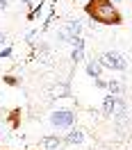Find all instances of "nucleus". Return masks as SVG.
Returning <instances> with one entry per match:
<instances>
[{"mask_svg":"<svg viewBox=\"0 0 132 150\" xmlns=\"http://www.w3.org/2000/svg\"><path fill=\"white\" fill-rule=\"evenodd\" d=\"M84 14L98 25H123V14L112 0H87Z\"/></svg>","mask_w":132,"mask_h":150,"instance_id":"f257e3e1","label":"nucleus"},{"mask_svg":"<svg viewBox=\"0 0 132 150\" xmlns=\"http://www.w3.org/2000/svg\"><path fill=\"white\" fill-rule=\"evenodd\" d=\"M98 59H100V64H103L105 68H109V71H119V73L128 71V59H125L119 50H105Z\"/></svg>","mask_w":132,"mask_h":150,"instance_id":"f03ea898","label":"nucleus"},{"mask_svg":"<svg viewBox=\"0 0 132 150\" xmlns=\"http://www.w3.org/2000/svg\"><path fill=\"white\" fill-rule=\"evenodd\" d=\"M48 121L57 130H71L75 125V114L71 112V109H55V112L48 116Z\"/></svg>","mask_w":132,"mask_h":150,"instance_id":"7ed1b4c3","label":"nucleus"},{"mask_svg":"<svg viewBox=\"0 0 132 150\" xmlns=\"http://www.w3.org/2000/svg\"><path fill=\"white\" fill-rule=\"evenodd\" d=\"M66 143H64V137H59V134H46V137H41V148L46 150H62Z\"/></svg>","mask_w":132,"mask_h":150,"instance_id":"20e7f679","label":"nucleus"},{"mask_svg":"<svg viewBox=\"0 0 132 150\" xmlns=\"http://www.w3.org/2000/svg\"><path fill=\"white\" fill-rule=\"evenodd\" d=\"M87 75L91 77V80H96V77H100L103 75V71H105V66L100 64V59L98 57H94V59H87Z\"/></svg>","mask_w":132,"mask_h":150,"instance_id":"39448f33","label":"nucleus"},{"mask_svg":"<svg viewBox=\"0 0 132 150\" xmlns=\"http://www.w3.org/2000/svg\"><path fill=\"white\" fill-rule=\"evenodd\" d=\"M112 118L116 123H123L125 118H128V105H125V100H123L121 96L116 98V105H114V114H112Z\"/></svg>","mask_w":132,"mask_h":150,"instance_id":"423d86ee","label":"nucleus"},{"mask_svg":"<svg viewBox=\"0 0 132 150\" xmlns=\"http://www.w3.org/2000/svg\"><path fill=\"white\" fill-rule=\"evenodd\" d=\"M82 141H84V132L77 130V127H71V130L66 132V137H64L66 146H80Z\"/></svg>","mask_w":132,"mask_h":150,"instance_id":"0eeeda50","label":"nucleus"},{"mask_svg":"<svg viewBox=\"0 0 132 150\" xmlns=\"http://www.w3.org/2000/svg\"><path fill=\"white\" fill-rule=\"evenodd\" d=\"M21 118H23V109H21V107H14V109L5 116V121H7V125H9L11 130H21Z\"/></svg>","mask_w":132,"mask_h":150,"instance_id":"6e6552de","label":"nucleus"},{"mask_svg":"<svg viewBox=\"0 0 132 150\" xmlns=\"http://www.w3.org/2000/svg\"><path fill=\"white\" fill-rule=\"evenodd\" d=\"M53 98H68L71 96V84L68 82H59V84L53 86V91H50Z\"/></svg>","mask_w":132,"mask_h":150,"instance_id":"1a4fd4ad","label":"nucleus"},{"mask_svg":"<svg viewBox=\"0 0 132 150\" xmlns=\"http://www.w3.org/2000/svg\"><path fill=\"white\" fill-rule=\"evenodd\" d=\"M116 98H119V96H114V93H107V96L103 98V114H105V116H112V114H114Z\"/></svg>","mask_w":132,"mask_h":150,"instance_id":"9d476101","label":"nucleus"},{"mask_svg":"<svg viewBox=\"0 0 132 150\" xmlns=\"http://www.w3.org/2000/svg\"><path fill=\"white\" fill-rule=\"evenodd\" d=\"M107 91L109 93H114V96H123V91H125V84H123L121 80H107Z\"/></svg>","mask_w":132,"mask_h":150,"instance_id":"9b49d317","label":"nucleus"},{"mask_svg":"<svg viewBox=\"0 0 132 150\" xmlns=\"http://www.w3.org/2000/svg\"><path fill=\"white\" fill-rule=\"evenodd\" d=\"M64 28L68 30L71 39H73V37H82V21H75V18H73V21H68Z\"/></svg>","mask_w":132,"mask_h":150,"instance_id":"f8f14e48","label":"nucleus"},{"mask_svg":"<svg viewBox=\"0 0 132 150\" xmlns=\"http://www.w3.org/2000/svg\"><path fill=\"white\" fill-rule=\"evenodd\" d=\"M57 41H59V43H68V41H71V34H68V30H66V28L57 30Z\"/></svg>","mask_w":132,"mask_h":150,"instance_id":"ddd939ff","label":"nucleus"},{"mask_svg":"<svg viewBox=\"0 0 132 150\" xmlns=\"http://www.w3.org/2000/svg\"><path fill=\"white\" fill-rule=\"evenodd\" d=\"M2 82H5L7 86H11V89H16V86H18V80H16L14 75H5V77H2Z\"/></svg>","mask_w":132,"mask_h":150,"instance_id":"4468645a","label":"nucleus"},{"mask_svg":"<svg viewBox=\"0 0 132 150\" xmlns=\"http://www.w3.org/2000/svg\"><path fill=\"white\" fill-rule=\"evenodd\" d=\"M11 52H14V48H11V46H5L2 50H0V59H7V57H11Z\"/></svg>","mask_w":132,"mask_h":150,"instance_id":"2eb2a0df","label":"nucleus"},{"mask_svg":"<svg viewBox=\"0 0 132 150\" xmlns=\"http://www.w3.org/2000/svg\"><path fill=\"white\" fill-rule=\"evenodd\" d=\"M41 9H43V2L39 5L37 9H32V11H30V14H28V21H34V18H37V16H39V14H41Z\"/></svg>","mask_w":132,"mask_h":150,"instance_id":"dca6fc26","label":"nucleus"},{"mask_svg":"<svg viewBox=\"0 0 132 150\" xmlns=\"http://www.w3.org/2000/svg\"><path fill=\"white\" fill-rule=\"evenodd\" d=\"M0 46L2 48L9 46V37H7V32H2V30H0Z\"/></svg>","mask_w":132,"mask_h":150,"instance_id":"f3484780","label":"nucleus"},{"mask_svg":"<svg viewBox=\"0 0 132 150\" xmlns=\"http://www.w3.org/2000/svg\"><path fill=\"white\" fill-rule=\"evenodd\" d=\"M94 84L98 86V89H107V82H105L103 77H96V80H94Z\"/></svg>","mask_w":132,"mask_h":150,"instance_id":"a211bd4d","label":"nucleus"},{"mask_svg":"<svg viewBox=\"0 0 132 150\" xmlns=\"http://www.w3.org/2000/svg\"><path fill=\"white\" fill-rule=\"evenodd\" d=\"M9 9V0H0V11H7Z\"/></svg>","mask_w":132,"mask_h":150,"instance_id":"6ab92c4d","label":"nucleus"},{"mask_svg":"<svg viewBox=\"0 0 132 150\" xmlns=\"http://www.w3.org/2000/svg\"><path fill=\"white\" fill-rule=\"evenodd\" d=\"M21 2H23V5H32V0H21Z\"/></svg>","mask_w":132,"mask_h":150,"instance_id":"aec40b11","label":"nucleus"},{"mask_svg":"<svg viewBox=\"0 0 132 150\" xmlns=\"http://www.w3.org/2000/svg\"><path fill=\"white\" fill-rule=\"evenodd\" d=\"M112 2H114V5H119V2H123V0H112Z\"/></svg>","mask_w":132,"mask_h":150,"instance_id":"412c9836","label":"nucleus"},{"mask_svg":"<svg viewBox=\"0 0 132 150\" xmlns=\"http://www.w3.org/2000/svg\"><path fill=\"white\" fill-rule=\"evenodd\" d=\"M130 55H132V48H130Z\"/></svg>","mask_w":132,"mask_h":150,"instance_id":"4be33fe9","label":"nucleus"},{"mask_svg":"<svg viewBox=\"0 0 132 150\" xmlns=\"http://www.w3.org/2000/svg\"><path fill=\"white\" fill-rule=\"evenodd\" d=\"M0 150H7V148H0Z\"/></svg>","mask_w":132,"mask_h":150,"instance_id":"5701e85b","label":"nucleus"},{"mask_svg":"<svg viewBox=\"0 0 132 150\" xmlns=\"http://www.w3.org/2000/svg\"><path fill=\"white\" fill-rule=\"evenodd\" d=\"M0 134H2V132H0Z\"/></svg>","mask_w":132,"mask_h":150,"instance_id":"b1692460","label":"nucleus"}]
</instances>
